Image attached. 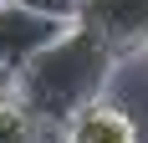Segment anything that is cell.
I'll return each mask as SVG.
<instances>
[{"instance_id":"cell-1","label":"cell","mask_w":148,"mask_h":143,"mask_svg":"<svg viewBox=\"0 0 148 143\" xmlns=\"http://www.w3.org/2000/svg\"><path fill=\"white\" fill-rule=\"evenodd\" d=\"M118 67V51L87 26V21H72L61 26L56 41H46L26 67L10 77V92L15 102L26 107L41 128H66L82 107L107 92V77Z\"/></svg>"},{"instance_id":"cell-2","label":"cell","mask_w":148,"mask_h":143,"mask_svg":"<svg viewBox=\"0 0 148 143\" xmlns=\"http://www.w3.org/2000/svg\"><path fill=\"white\" fill-rule=\"evenodd\" d=\"M61 36V21H46V15L15 5V0H0V72H21L46 41Z\"/></svg>"},{"instance_id":"cell-3","label":"cell","mask_w":148,"mask_h":143,"mask_svg":"<svg viewBox=\"0 0 148 143\" xmlns=\"http://www.w3.org/2000/svg\"><path fill=\"white\" fill-rule=\"evenodd\" d=\"M82 21L112 51H148V0H82Z\"/></svg>"},{"instance_id":"cell-4","label":"cell","mask_w":148,"mask_h":143,"mask_svg":"<svg viewBox=\"0 0 148 143\" xmlns=\"http://www.w3.org/2000/svg\"><path fill=\"white\" fill-rule=\"evenodd\" d=\"M61 143H143V138H138V123L123 107H112L107 97H97L92 107H82L61 128Z\"/></svg>"},{"instance_id":"cell-5","label":"cell","mask_w":148,"mask_h":143,"mask_svg":"<svg viewBox=\"0 0 148 143\" xmlns=\"http://www.w3.org/2000/svg\"><path fill=\"white\" fill-rule=\"evenodd\" d=\"M41 123L15 102V92H0V143H36Z\"/></svg>"},{"instance_id":"cell-6","label":"cell","mask_w":148,"mask_h":143,"mask_svg":"<svg viewBox=\"0 0 148 143\" xmlns=\"http://www.w3.org/2000/svg\"><path fill=\"white\" fill-rule=\"evenodd\" d=\"M15 5H26V10L46 15V21H61V26L82 21V0H15Z\"/></svg>"}]
</instances>
